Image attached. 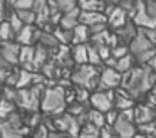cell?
<instances>
[{"label": "cell", "mask_w": 156, "mask_h": 138, "mask_svg": "<svg viewBox=\"0 0 156 138\" xmlns=\"http://www.w3.org/2000/svg\"><path fill=\"white\" fill-rule=\"evenodd\" d=\"M55 9L64 15V13L74 12V10L79 9V2H72V0H59L55 2Z\"/></svg>", "instance_id": "f546056e"}, {"label": "cell", "mask_w": 156, "mask_h": 138, "mask_svg": "<svg viewBox=\"0 0 156 138\" xmlns=\"http://www.w3.org/2000/svg\"><path fill=\"white\" fill-rule=\"evenodd\" d=\"M66 104H67V98H66L64 88L61 86L45 88V93L42 96V104H41V110L45 114H52V116L62 114Z\"/></svg>", "instance_id": "7a4b0ae2"}, {"label": "cell", "mask_w": 156, "mask_h": 138, "mask_svg": "<svg viewBox=\"0 0 156 138\" xmlns=\"http://www.w3.org/2000/svg\"><path fill=\"white\" fill-rule=\"evenodd\" d=\"M116 93V98H114V104L118 106V110H121V113L124 111H129V110H134V99L129 93H126L124 89H119V91H114Z\"/></svg>", "instance_id": "5bb4252c"}, {"label": "cell", "mask_w": 156, "mask_h": 138, "mask_svg": "<svg viewBox=\"0 0 156 138\" xmlns=\"http://www.w3.org/2000/svg\"><path fill=\"white\" fill-rule=\"evenodd\" d=\"M89 39H91V30H89V27L79 24V25L72 30V44H74V46L86 44Z\"/></svg>", "instance_id": "ffe728a7"}, {"label": "cell", "mask_w": 156, "mask_h": 138, "mask_svg": "<svg viewBox=\"0 0 156 138\" xmlns=\"http://www.w3.org/2000/svg\"><path fill=\"white\" fill-rule=\"evenodd\" d=\"M151 49H154V47H153V42L141 32V30H138V35H136L134 40L129 44V50H131V54L134 57H138V56H141L143 52L151 50Z\"/></svg>", "instance_id": "8fae6325"}, {"label": "cell", "mask_w": 156, "mask_h": 138, "mask_svg": "<svg viewBox=\"0 0 156 138\" xmlns=\"http://www.w3.org/2000/svg\"><path fill=\"white\" fill-rule=\"evenodd\" d=\"M79 138H101V128L94 126V125H91V123L82 125Z\"/></svg>", "instance_id": "83f0119b"}, {"label": "cell", "mask_w": 156, "mask_h": 138, "mask_svg": "<svg viewBox=\"0 0 156 138\" xmlns=\"http://www.w3.org/2000/svg\"><path fill=\"white\" fill-rule=\"evenodd\" d=\"M54 35H55V39L59 40V44H62V46H67V44L72 42V32L64 30V29H61V27H57V29L54 30Z\"/></svg>", "instance_id": "4dcf8cb0"}, {"label": "cell", "mask_w": 156, "mask_h": 138, "mask_svg": "<svg viewBox=\"0 0 156 138\" xmlns=\"http://www.w3.org/2000/svg\"><path fill=\"white\" fill-rule=\"evenodd\" d=\"M14 12H20V10H34L35 2H30V0H19V2H10Z\"/></svg>", "instance_id": "1f68e13d"}, {"label": "cell", "mask_w": 156, "mask_h": 138, "mask_svg": "<svg viewBox=\"0 0 156 138\" xmlns=\"http://www.w3.org/2000/svg\"><path fill=\"white\" fill-rule=\"evenodd\" d=\"M112 130H114V133L118 138H134V135H136L134 123H133L129 118H126L122 113H119V118L114 123Z\"/></svg>", "instance_id": "9c48e42d"}, {"label": "cell", "mask_w": 156, "mask_h": 138, "mask_svg": "<svg viewBox=\"0 0 156 138\" xmlns=\"http://www.w3.org/2000/svg\"><path fill=\"white\" fill-rule=\"evenodd\" d=\"M134 114H136V121L139 125H146V123H153L156 120V111L151 106H138L134 108Z\"/></svg>", "instance_id": "ac0fdd59"}, {"label": "cell", "mask_w": 156, "mask_h": 138, "mask_svg": "<svg viewBox=\"0 0 156 138\" xmlns=\"http://www.w3.org/2000/svg\"><path fill=\"white\" fill-rule=\"evenodd\" d=\"M9 3H5V2H0V22L4 20V17H5V7H7Z\"/></svg>", "instance_id": "ab89813d"}, {"label": "cell", "mask_w": 156, "mask_h": 138, "mask_svg": "<svg viewBox=\"0 0 156 138\" xmlns=\"http://www.w3.org/2000/svg\"><path fill=\"white\" fill-rule=\"evenodd\" d=\"M144 7H146V12H148V15L156 22V2H144Z\"/></svg>", "instance_id": "8d00e7d4"}, {"label": "cell", "mask_w": 156, "mask_h": 138, "mask_svg": "<svg viewBox=\"0 0 156 138\" xmlns=\"http://www.w3.org/2000/svg\"><path fill=\"white\" fill-rule=\"evenodd\" d=\"M27 125L19 113L12 114L9 120L0 121V138H25Z\"/></svg>", "instance_id": "277c9868"}, {"label": "cell", "mask_w": 156, "mask_h": 138, "mask_svg": "<svg viewBox=\"0 0 156 138\" xmlns=\"http://www.w3.org/2000/svg\"><path fill=\"white\" fill-rule=\"evenodd\" d=\"M49 138H71V136L66 135V133H62V131H51Z\"/></svg>", "instance_id": "74e56055"}, {"label": "cell", "mask_w": 156, "mask_h": 138, "mask_svg": "<svg viewBox=\"0 0 156 138\" xmlns=\"http://www.w3.org/2000/svg\"><path fill=\"white\" fill-rule=\"evenodd\" d=\"M34 12H35V15H37L35 24H37L41 29H44L45 24H51L52 22V10H51L49 2H35Z\"/></svg>", "instance_id": "7c38bea8"}, {"label": "cell", "mask_w": 156, "mask_h": 138, "mask_svg": "<svg viewBox=\"0 0 156 138\" xmlns=\"http://www.w3.org/2000/svg\"><path fill=\"white\" fill-rule=\"evenodd\" d=\"M133 57H134V56H131V54H129V56L119 59L118 64H116V71H118V73H121L122 76H124V74H128V73H131V71L134 69V66H133V64H134V59H133Z\"/></svg>", "instance_id": "484cf974"}, {"label": "cell", "mask_w": 156, "mask_h": 138, "mask_svg": "<svg viewBox=\"0 0 156 138\" xmlns=\"http://www.w3.org/2000/svg\"><path fill=\"white\" fill-rule=\"evenodd\" d=\"M15 32L12 29L9 20H2L0 22V42H12V39H15Z\"/></svg>", "instance_id": "d4e9b609"}, {"label": "cell", "mask_w": 156, "mask_h": 138, "mask_svg": "<svg viewBox=\"0 0 156 138\" xmlns=\"http://www.w3.org/2000/svg\"><path fill=\"white\" fill-rule=\"evenodd\" d=\"M114 34L118 35L119 42L126 46V44H131L133 40H134V37L138 35V30H136V25H134V24L128 22L124 27H121V29L114 30Z\"/></svg>", "instance_id": "2e32d148"}, {"label": "cell", "mask_w": 156, "mask_h": 138, "mask_svg": "<svg viewBox=\"0 0 156 138\" xmlns=\"http://www.w3.org/2000/svg\"><path fill=\"white\" fill-rule=\"evenodd\" d=\"M49 135H51V130H49L45 125H39V126L35 128L32 138H49Z\"/></svg>", "instance_id": "d590c367"}, {"label": "cell", "mask_w": 156, "mask_h": 138, "mask_svg": "<svg viewBox=\"0 0 156 138\" xmlns=\"http://www.w3.org/2000/svg\"><path fill=\"white\" fill-rule=\"evenodd\" d=\"M37 40L41 42L42 47H47V49H52L59 44L54 32H47V30H37Z\"/></svg>", "instance_id": "7402d4cb"}, {"label": "cell", "mask_w": 156, "mask_h": 138, "mask_svg": "<svg viewBox=\"0 0 156 138\" xmlns=\"http://www.w3.org/2000/svg\"><path fill=\"white\" fill-rule=\"evenodd\" d=\"M20 47L17 42H0V54L7 61L9 64H17L19 62V57H20Z\"/></svg>", "instance_id": "30bf717a"}, {"label": "cell", "mask_w": 156, "mask_h": 138, "mask_svg": "<svg viewBox=\"0 0 156 138\" xmlns=\"http://www.w3.org/2000/svg\"><path fill=\"white\" fill-rule=\"evenodd\" d=\"M101 62V56H99L96 46H89V64L91 66H98Z\"/></svg>", "instance_id": "e575fe53"}, {"label": "cell", "mask_w": 156, "mask_h": 138, "mask_svg": "<svg viewBox=\"0 0 156 138\" xmlns=\"http://www.w3.org/2000/svg\"><path fill=\"white\" fill-rule=\"evenodd\" d=\"M81 24L91 29L101 24H108V17L101 12H81Z\"/></svg>", "instance_id": "4fadbf2b"}, {"label": "cell", "mask_w": 156, "mask_h": 138, "mask_svg": "<svg viewBox=\"0 0 156 138\" xmlns=\"http://www.w3.org/2000/svg\"><path fill=\"white\" fill-rule=\"evenodd\" d=\"M34 76L35 73H32V71L29 69H20L19 71V77H17V89H27V88H30L32 84H34Z\"/></svg>", "instance_id": "44dd1931"}, {"label": "cell", "mask_w": 156, "mask_h": 138, "mask_svg": "<svg viewBox=\"0 0 156 138\" xmlns=\"http://www.w3.org/2000/svg\"><path fill=\"white\" fill-rule=\"evenodd\" d=\"M114 98L116 93L114 91H96V93L91 94V106L92 110L101 111V113L108 114L109 111H112V106H114Z\"/></svg>", "instance_id": "8992f818"}, {"label": "cell", "mask_w": 156, "mask_h": 138, "mask_svg": "<svg viewBox=\"0 0 156 138\" xmlns=\"http://www.w3.org/2000/svg\"><path fill=\"white\" fill-rule=\"evenodd\" d=\"M154 73L149 69L148 66H143V67H134L131 73L124 74L122 76V89L126 93H129L133 98L136 96H141L144 94L149 88H153L154 84Z\"/></svg>", "instance_id": "6da1fadb"}, {"label": "cell", "mask_w": 156, "mask_h": 138, "mask_svg": "<svg viewBox=\"0 0 156 138\" xmlns=\"http://www.w3.org/2000/svg\"><path fill=\"white\" fill-rule=\"evenodd\" d=\"M81 123L77 118L71 116L69 113H62L54 116V131H62V133L69 135L71 138H77L81 133Z\"/></svg>", "instance_id": "5b68a950"}, {"label": "cell", "mask_w": 156, "mask_h": 138, "mask_svg": "<svg viewBox=\"0 0 156 138\" xmlns=\"http://www.w3.org/2000/svg\"><path fill=\"white\" fill-rule=\"evenodd\" d=\"M34 59H35V47L34 46H22L19 62L25 66L24 69L30 71V67H34Z\"/></svg>", "instance_id": "d6986e66"}, {"label": "cell", "mask_w": 156, "mask_h": 138, "mask_svg": "<svg viewBox=\"0 0 156 138\" xmlns=\"http://www.w3.org/2000/svg\"><path fill=\"white\" fill-rule=\"evenodd\" d=\"M104 13L108 17V25L112 27L114 30L121 29V27H124L128 24V13L121 7H116L114 3H108Z\"/></svg>", "instance_id": "ba28073f"}, {"label": "cell", "mask_w": 156, "mask_h": 138, "mask_svg": "<svg viewBox=\"0 0 156 138\" xmlns=\"http://www.w3.org/2000/svg\"><path fill=\"white\" fill-rule=\"evenodd\" d=\"M122 84V74L118 73L116 69L112 67H106L104 71L101 73V77H99V86H98V91H111V89H116Z\"/></svg>", "instance_id": "52a82bcc"}, {"label": "cell", "mask_w": 156, "mask_h": 138, "mask_svg": "<svg viewBox=\"0 0 156 138\" xmlns=\"http://www.w3.org/2000/svg\"><path fill=\"white\" fill-rule=\"evenodd\" d=\"M47 57H49V49L47 47H35V59H34V67H44L47 64Z\"/></svg>", "instance_id": "f1b7e54d"}, {"label": "cell", "mask_w": 156, "mask_h": 138, "mask_svg": "<svg viewBox=\"0 0 156 138\" xmlns=\"http://www.w3.org/2000/svg\"><path fill=\"white\" fill-rule=\"evenodd\" d=\"M87 121L91 125H94V126H98V128H104L106 125V114L104 113H101V111H96V110H91L87 113Z\"/></svg>", "instance_id": "4316f807"}, {"label": "cell", "mask_w": 156, "mask_h": 138, "mask_svg": "<svg viewBox=\"0 0 156 138\" xmlns=\"http://www.w3.org/2000/svg\"><path fill=\"white\" fill-rule=\"evenodd\" d=\"M72 61L79 66H86L89 64V46L87 44H79V46H72L71 49Z\"/></svg>", "instance_id": "e0dca14e"}, {"label": "cell", "mask_w": 156, "mask_h": 138, "mask_svg": "<svg viewBox=\"0 0 156 138\" xmlns=\"http://www.w3.org/2000/svg\"><path fill=\"white\" fill-rule=\"evenodd\" d=\"M0 101H2V98H0Z\"/></svg>", "instance_id": "b9f144b4"}, {"label": "cell", "mask_w": 156, "mask_h": 138, "mask_svg": "<svg viewBox=\"0 0 156 138\" xmlns=\"http://www.w3.org/2000/svg\"><path fill=\"white\" fill-rule=\"evenodd\" d=\"M151 94H153V96H154V98H156V86H154V88H153V93H151Z\"/></svg>", "instance_id": "60d3db41"}, {"label": "cell", "mask_w": 156, "mask_h": 138, "mask_svg": "<svg viewBox=\"0 0 156 138\" xmlns=\"http://www.w3.org/2000/svg\"><path fill=\"white\" fill-rule=\"evenodd\" d=\"M99 73L96 71V66L86 64V66H79L74 73L71 74V81L77 84L79 88L84 89H94L99 86Z\"/></svg>", "instance_id": "3957f363"}, {"label": "cell", "mask_w": 156, "mask_h": 138, "mask_svg": "<svg viewBox=\"0 0 156 138\" xmlns=\"http://www.w3.org/2000/svg\"><path fill=\"white\" fill-rule=\"evenodd\" d=\"M112 57H114L116 61H119V59H122V57H126V56H129V46H124V44H119L118 47H114L112 49Z\"/></svg>", "instance_id": "d6a6232c"}, {"label": "cell", "mask_w": 156, "mask_h": 138, "mask_svg": "<svg viewBox=\"0 0 156 138\" xmlns=\"http://www.w3.org/2000/svg\"><path fill=\"white\" fill-rule=\"evenodd\" d=\"M106 5L104 2H96V0H87V2H79V9L81 12H106Z\"/></svg>", "instance_id": "603a6c76"}, {"label": "cell", "mask_w": 156, "mask_h": 138, "mask_svg": "<svg viewBox=\"0 0 156 138\" xmlns=\"http://www.w3.org/2000/svg\"><path fill=\"white\" fill-rule=\"evenodd\" d=\"M10 69V64L7 62V61L2 57V54H0V71H9Z\"/></svg>", "instance_id": "f35d334b"}, {"label": "cell", "mask_w": 156, "mask_h": 138, "mask_svg": "<svg viewBox=\"0 0 156 138\" xmlns=\"http://www.w3.org/2000/svg\"><path fill=\"white\" fill-rule=\"evenodd\" d=\"M37 40V30L34 25H25L20 32L15 35V42L19 46H32V42Z\"/></svg>", "instance_id": "9a60e30c"}, {"label": "cell", "mask_w": 156, "mask_h": 138, "mask_svg": "<svg viewBox=\"0 0 156 138\" xmlns=\"http://www.w3.org/2000/svg\"><path fill=\"white\" fill-rule=\"evenodd\" d=\"M9 22H10V25H12V29H14V32H15V35H17L19 32H20L22 29H24V22H22L20 19L17 17V13L12 10V13H10V19H9Z\"/></svg>", "instance_id": "836d02e7"}, {"label": "cell", "mask_w": 156, "mask_h": 138, "mask_svg": "<svg viewBox=\"0 0 156 138\" xmlns=\"http://www.w3.org/2000/svg\"><path fill=\"white\" fill-rule=\"evenodd\" d=\"M15 113H17V111H15L14 101H9V99H4V98H2V101H0V121L9 120V118Z\"/></svg>", "instance_id": "cb8c5ba5"}]
</instances>
